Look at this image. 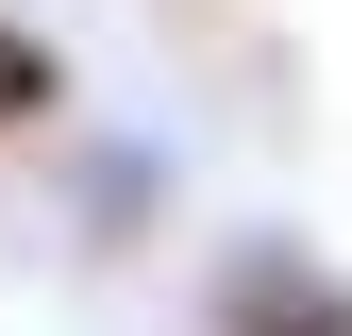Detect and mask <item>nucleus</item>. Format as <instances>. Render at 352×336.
Segmentation results:
<instances>
[{
	"label": "nucleus",
	"mask_w": 352,
	"mask_h": 336,
	"mask_svg": "<svg viewBox=\"0 0 352 336\" xmlns=\"http://www.w3.org/2000/svg\"><path fill=\"white\" fill-rule=\"evenodd\" d=\"M201 336H352V269L319 235H235L201 269Z\"/></svg>",
	"instance_id": "f257e3e1"
},
{
	"label": "nucleus",
	"mask_w": 352,
	"mask_h": 336,
	"mask_svg": "<svg viewBox=\"0 0 352 336\" xmlns=\"http://www.w3.org/2000/svg\"><path fill=\"white\" fill-rule=\"evenodd\" d=\"M67 118H84V84H67V51H51V34L17 17V0H0V151H51Z\"/></svg>",
	"instance_id": "f03ea898"
}]
</instances>
